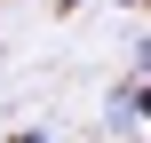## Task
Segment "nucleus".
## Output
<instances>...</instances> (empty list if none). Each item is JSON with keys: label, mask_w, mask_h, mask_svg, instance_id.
I'll return each instance as SVG.
<instances>
[{"label": "nucleus", "mask_w": 151, "mask_h": 143, "mask_svg": "<svg viewBox=\"0 0 151 143\" xmlns=\"http://www.w3.org/2000/svg\"><path fill=\"white\" fill-rule=\"evenodd\" d=\"M119 103H127V119H151V80H127Z\"/></svg>", "instance_id": "nucleus-1"}, {"label": "nucleus", "mask_w": 151, "mask_h": 143, "mask_svg": "<svg viewBox=\"0 0 151 143\" xmlns=\"http://www.w3.org/2000/svg\"><path fill=\"white\" fill-rule=\"evenodd\" d=\"M135 72H143V80H151V32H143V40H135Z\"/></svg>", "instance_id": "nucleus-2"}]
</instances>
